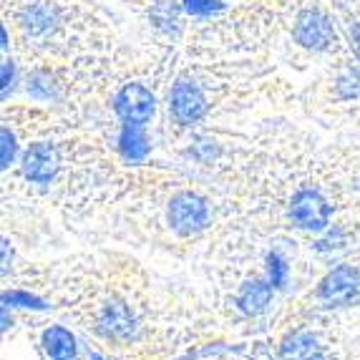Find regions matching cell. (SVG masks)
<instances>
[{"instance_id":"6da1fadb","label":"cell","mask_w":360,"mask_h":360,"mask_svg":"<svg viewBox=\"0 0 360 360\" xmlns=\"http://www.w3.org/2000/svg\"><path fill=\"white\" fill-rule=\"evenodd\" d=\"M210 222V207L205 199H199L197 194H179L172 199L169 205V224L179 234H197L199 229H205Z\"/></svg>"},{"instance_id":"7a4b0ae2","label":"cell","mask_w":360,"mask_h":360,"mask_svg":"<svg viewBox=\"0 0 360 360\" xmlns=\"http://www.w3.org/2000/svg\"><path fill=\"white\" fill-rule=\"evenodd\" d=\"M295 41L312 51H325L330 49V43L335 41V30L333 23L328 20V15H323L320 11H302L295 20Z\"/></svg>"},{"instance_id":"3957f363","label":"cell","mask_w":360,"mask_h":360,"mask_svg":"<svg viewBox=\"0 0 360 360\" xmlns=\"http://www.w3.org/2000/svg\"><path fill=\"white\" fill-rule=\"evenodd\" d=\"M290 214L302 229H325L330 222V205L312 189H302L292 197Z\"/></svg>"},{"instance_id":"277c9868","label":"cell","mask_w":360,"mask_h":360,"mask_svg":"<svg viewBox=\"0 0 360 360\" xmlns=\"http://www.w3.org/2000/svg\"><path fill=\"white\" fill-rule=\"evenodd\" d=\"M116 114L127 124H146L154 116V96L141 84H129L116 96Z\"/></svg>"},{"instance_id":"5b68a950","label":"cell","mask_w":360,"mask_h":360,"mask_svg":"<svg viewBox=\"0 0 360 360\" xmlns=\"http://www.w3.org/2000/svg\"><path fill=\"white\" fill-rule=\"evenodd\" d=\"M60 169V156L53 144H33L23 156V174L36 184L51 181Z\"/></svg>"},{"instance_id":"8992f818","label":"cell","mask_w":360,"mask_h":360,"mask_svg":"<svg viewBox=\"0 0 360 360\" xmlns=\"http://www.w3.org/2000/svg\"><path fill=\"white\" fill-rule=\"evenodd\" d=\"M360 285V275L358 270H353L350 264H340L330 275L325 277L323 285H320V297L333 305H348L355 297Z\"/></svg>"},{"instance_id":"52a82bcc","label":"cell","mask_w":360,"mask_h":360,"mask_svg":"<svg viewBox=\"0 0 360 360\" xmlns=\"http://www.w3.org/2000/svg\"><path fill=\"white\" fill-rule=\"evenodd\" d=\"M205 96L192 81H179L172 91V111L181 124H192L205 114Z\"/></svg>"},{"instance_id":"ba28073f","label":"cell","mask_w":360,"mask_h":360,"mask_svg":"<svg viewBox=\"0 0 360 360\" xmlns=\"http://www.w3.org/2000/svg\"><path fill=\"white\" fill-rule=\"evenodd\" d=\"M56 23H58V11H56L51 3H46V0L30 3V6L20 13V25H23L25 33L33 38L49 36L51 30L56 28Z\"/></svg>"},{"instance_id":"9c48e42d","label":"cell","mask_w":360,"mask_h":360,"mask_svg":"<svg viewBox=\"0 0 360 360\" xmlns=\"http://www.w3.org/2000/svg\"><path fill=\"white\" fill-rule=\"evenodd\" d=\"M43 348L53 360H73L76 358V338L66 328H49L43 333Z\"/></svg>"},{"instance_id":"30bf717a","label":"cell","mask_w":360,"mask_h":360,"mask_svg":"<svg viewBox=\"0 0 360 360\" xmlns=\"http://www.w3.org/2000/svg\"><path fill=\"white\" fill-rule=\"evenodd\" d=\"M320 345L310 333L292 335L280 350V360H320Z\"/></svg>"},{"instance_id":"8fae6325","label":"cell","mask_w":360,"mask_h":360,"mask_svg":"<svg viewBox=\"0 0 360 360\" xmlns=\"http://www.w3.org/2000/svg\"><path fill=\"white\" fill-rule=\"evenodd\" d=\"M272 288H275V285L259 283V280H255V283H247L245 288H242V292H240V307L247 312V315H259L264 307L270 305Z\"/></svg>"},{"instance_id":"7c38bea8","label":"cell","mask_w":360,"mask_h":360,"mask_svg":"<svg viewBox=\"0 0 360 360\" xmlns=\"http://www.w3.org/2000/svg\"><path fill=\"white\" fill-rule=\"evenodd\" d=\"M121 151L129 156V159H141V156L149 151L146 144V136L141 131V124H127L124 131H121Z\"/></svg>"},{"instance_id":"4fadbf2b","label":"cell","mask_w":360,"mask_h":360,"mask_svg":"<svg viewBox=\"0 0 360 360\" xmlns=\"http://www.w3.org/2000/svg\"><path fill=\"white\" fill-rule=\"evenodd\" d=\"M151 18H154V23L159 25V28L164 30H172L176 28V23H179V11H176L174 3H159V6L151 11Z\"/></svg>"},{"instance_id":"5bb4252c","label":"cell","mask_w":360,"mask_h":360,"mask_svg":"<svg viewBox=\"0 0 360 360\" xmlns=\"http://www.w3.org/2000/svg\"><path fill=\"white\" fill-rule=\"evenodd\" d=\"M270 283L275 285V288H280V285L285 283V277H288V264L283 262V257L280 255H270Z\"/></svg>"},{"instance_id":"9a60e30c","label":"cell","mask_w":360,"mask_h":360,"mask_svg":"<svg viewBox=\"0 0 360 360\" xmlns=\"http://www.w3.org/2000/svg\"><path fill=\"white\" fill-rule=\"evenodd\" d=\"M184 3H186V11L197 13V15H207V13L219 8V0H184Z\"/></svg>"},{"instance_id":"2e32d148","label":"cell","mask_w":360,"mask_h":360,"mask_svg":"<svg viewBox=\"0 0 360 360\" xmlns=\"http://www.w3.org/2000/svg\"><path fill=\"white\" fill-rule=\"evenodd\" d=\"M6 302H20L23 307H46L43 305L38 297H33V295H25V292H11V295H6Z\"/></svg>"},{"instance_id":"e0dca14e","label":"cell","mask_w":360,"mask_h":360,"mask_svg":"<svg viewBox=\"0 0 360 360\" xmlns=\"http://www.w3.org/2000/svg\"><path fill=\"white\" fill-rule=\"evenodd\" d=\"M13 154H15V139H13V134L8 129H3V169L11 164Z\"/></svg>"},{"instance_id":"ac0fdd59","label":"cell","mask_w":360,"mask_h":360,"mask_svg":"<svg viewBox=\"0 0 360 360\" xmlns=\"http://www.w3.org/2000/svg\"><path fill=\"white\" fill-rule=\"evenodd\" d=\"M360 89V78L355 76V73H350V76H345L340 81V94L342 96H355Z\"/></svg>"},{"instance_id":"d6986e66","label":"cell","mask_w":360,"mask_h":360,"mask_svg":"<svg viewBox=\"0 0 360 360\" xmlns=\"http://www.w3.org/2000/svg\"><path fill=\"white\" fill-rule=\"evenodd\" d=\"M353 43H355V51L360 53V23L353 25Z\"/></svg>"},{"instance_id":"ffe728a7","label":"cell","mask_w":360,"mask_h":360,"mask_svg":"<svg viewBox=\"0 0 360 360\" xmlns=\"http://www.w3.org/2000/svg\"><path fill=\"white\" fill-rule=\"evenodd\" d=\"M13 76V68H11V63H6L3 66V89H8V78Z\"/></svg>"}]
</instances>
